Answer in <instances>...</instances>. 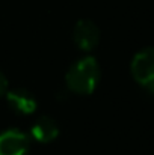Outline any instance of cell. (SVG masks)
I'll return each instance as SVG.
<instances>
[{"mask_svg": "<svg viewBox=\"0 0 154 155\" xmlns=\"http://www.w3.org/2000/svg\"><path fill=\"white\" fill-rule=\"evenodd\" d=\"M6 91H8V80H6L5 74L0 71V97H2V95H5V94H6Z\"/></svg>", "mask_w": 154, "mask_h": 155, "instance_id": "obj_7", "label": "cell"}, {"mask_svg": "<svg viewBox=\"0 0 154 155\" xmlns=\"http://www.w3.org/2000/svg\"><path fill=\"white\" fill-rule=\"evenodd\" d=\"M32 136L41 143H49L59 136V127L51 117L41 116L32 127Z\"/></svg>", "mask_w": 154, "mask_h": 155, "instance_id": "obj_6", "label": "cell"}, {"mask_svg": "<svg viewBox=\"0 0 154 155\" xmlns=\"http://www.w3.org/2000/svg\"><path fill=\"white\" fill-rule=\"evenodd\" d=\"M135 81L154 94V47H145L136 53L130 63Z\"/></svg>", "mask_w": 154, "mask_h": 155, "instance_id": "obj_2", "label": "cell"}, {"mask_svg": "<svg viewBox=\"0 0 154 155\" xmlns=\"http://www.w3.org/2000/svg\"><path fill=\"white\" fill-rule=\"evenodd\" d=\"M6 100L12 110L20 114H30L36 110V98L26 89H12L6 92Z\"/></svg>", "mask_w": 154, "mask_h": 155, "instance_id": "obj_5", "label": "cell"}, {"mask_svg": "<svg viewBox=\"0 0 154 155\" xmlns=\"http://www.w3.org/2000/svg\"><path fill=\"white\" fill-rule=\"evenodd\" d=\"M74 42L80 50L91 51L100 41V29L91 20H79L74 26Z\"/></svg>", "mask_w": 154, "mask_h": 155, "instance_id": "obj_4", "label": "cell"}, {"mask_svg": "<svg viewBox=\"0 0 154 155\" xmlns=\"http://www.w3.org/2000/svg\"><path fill=\"white\" fill-rule=\"evenodd\" d=\"M100 75H101L100 65L95 60V57L86 56L79 59L70 66L65 75V81L71 92L88 95L92 94L94 89L97 87L100 81Z\"/></svg>", "mask_w": 154, "mask_h": 155, "instance_id": "obj_1", "label": "cell"}, {"mask_svg": "<svg viewBox=\"0 0 154 155\" xmlns=\"http://www.w3.org/2000/svg\"><path fill=\"white\" fill-rule=\"evenodd\" d=\"M30 139L26 133L11 128L0 133V155H27Z\"/></svg>", "mask_w": 154, "mask_h": 155, "instance_id": "obj_3", "label": "cell"}]
</instances>
